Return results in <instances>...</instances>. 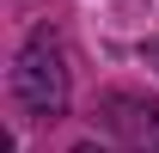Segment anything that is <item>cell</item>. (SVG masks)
<instances>
[{"mask_svg":"<svg viewBox=\"0 0 159 153\" xmlns=\"http://www.w3.org/2000/svg\"><path fill=\"white\" fill-rule=\"evenodd\" d=\"M74 153H98V147H74Z\"/></svg>","mask_w":159,"mask_h":153,"instance_id":"obj_5","label":"cell"},{"mask_svg":"<svg viewBox=\"0 0 159 153\" xmlns=\"http://www.w3.org/2000/svg\"><path fill=\"white\" fill-rule=\"evenodd\" d=\"M12 98H19L25 116H43V123L67 116L74 80H67V55H61V43L49 37V31H37V37L19 49V61H12Z\"/></svg>","mask_w":159,"mask_h":153,"instance_id":"obj_1","label":"cell"},{"mask_svg":"<svg viewBox=\"0 0 159 153\" xmlns=\"http://www.w3.org/2000/svg\"><path fill=\"white\" fill-rule=\"evenodd\" d=\"M141 55H147V67H159V37H147V43H141Z\"/></svg>","mask_w":159,"mask_h":153,"instance_id":"obj_3","label":"cell"},{"mask_svg":"<svg viewBox=\"0 0 159 153\" xmlns=\"http://www.w3.org/2000/svg\"><path fill=\"white\" fill-rule=\"evenodd\" d=\"M0 153H19V141H12V135H0Z\"/></svg>","mask_w":159,"mask_h":153,"instance_id":"obj_4","label":"cell"},{"mask_svg":"<svg viewBox=\"0 0 159 153\" xmlns=\"http://www.w3.org/2000/svg\"><path fill=\"white\" fill-rule=\"evenodd\" d=\"M98 123L116 135L129 153H159V98L147 92H104L98 98Z\"/></svg>","mask_w":159,"mask_h":153,"instance_id":"obj_2","label":"cell"}]
</instances>
